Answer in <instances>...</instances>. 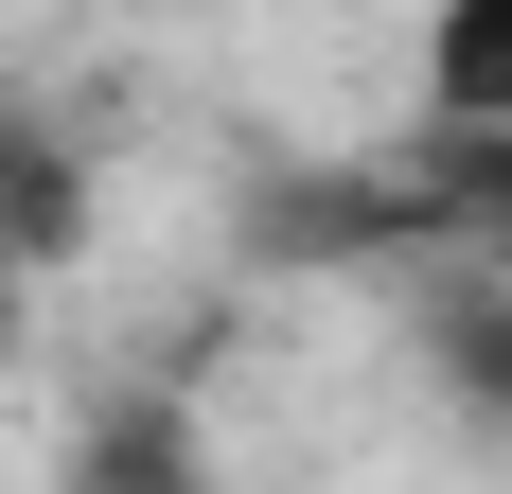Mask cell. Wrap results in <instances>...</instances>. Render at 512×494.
I'll return each instance as SVG.
<instances>
[{"mask_svg":"<svg viewBox=\"0 0 512 494\" xmlns=\"http://www.w3.org/2000/svg\"><path fill=\"white\" fill-rule=\"evenodd\" d=\"M248 265H336V283L424 265L407 159H283V177H248Z\"/></svg>","mask_w":512,"mask_h":494,"instance_id":"cell-2","label":"cell"},{"mask_svg":"<svg viewBox=\"0 0 512 494\" xmlns=\"http://www.w3.org/2000/svg\"><path fill=\"white\" fill-rule=\"evenodd\" d=\"M71 247H89V159L18 124V142H0V353L36 336V283L71 265Z\"/></svg>","mask_w":512,"mask_h":494,"instance_id":"cell-3","label":"cell"},{"mask_svg":"<svg viewBox=\"0 0 512 494\" xmlns=\"http://www.w3.org/2000/svg\"><path fill=\"white\" fill-rule=\"evenodd\" d=\"M407 195H424V247H512V124H407Z\"/></svg>","mask_w":512,"mask_h":494,"instance_id":"cell-4","label":"cell"},{"mask_svg":"<svg viewBox=\"0 0 512 494\" xmlns=\"http://www.w3.org/2000/svg\"><path fill=\"white\" fill-rule=\"evenodd\" d=\"M389 336H407V389L442 406V442L512 459V247H424V265H389Z\"/></svg>","mask_w":512,"mask_h":494,"instance_id":"cell-1","label":"cell"},{"mask_svg":"<svg viewBox=\"0 0 512 494\" xmlns=\"http://www.w3.org/2000/svg\"><path fill=\"white\" fill-rule=\"evenodd\" d=\"M407 89H424V124H512V0H424Z\"/></svg>","mask_w":512,"mask_h":494,"instance_id":"cell-5","label":"cell"}]
</instances>
